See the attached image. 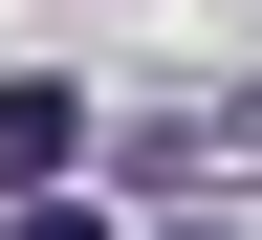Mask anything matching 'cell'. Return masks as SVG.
I'll return each mask as SVG.
<instances>
[{
	"instance_id": "6da1fadb",
	"label": "cell",
	"mask_w": 262,
	"mask_h": 240,
	"mask_svg": "<svg viewBox=\"0 0 262 240\" xmlns=\"http://www.w3.org/2000/svg\"><path fill=\"white\" fill-rule=\"evenodd\" d=\"M66 153H88V110H66V88H0V175L44 197V175H66Z\"/></svg>"
},
{
	"instance_id": "7a4b0ae2",
	"label": "cell",
	"mask_w": 262,
	"mask_h": 240,
	"mask_svg": "<svg viewBox=\"0 0 262 240\" xmlns=\"http://www.w3.org/2000/svg\"><path fill=\"white\" fill-rule=\"evenodd\" d=\"M0 240H110V219H88V197H66V175H44V197H22V219H0Z\"/></svg>"
}]
</instances>
